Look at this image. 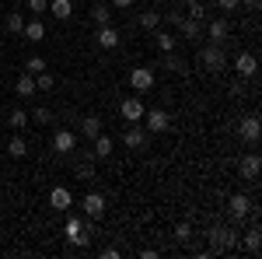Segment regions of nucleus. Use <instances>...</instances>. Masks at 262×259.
I'll return each mask as SVG.
<instances>
[{"label":"nucleus","mask_w":262,"mask_h":259,"mask_svg":"<svg viewBox=\"0 0 262 259\" xmlns=\"http://www.w3.org/2000/svg\"><path fill=\"white\" fill-rule=\"evenodd\" d=\"M238 245H242V238H238L234 228H224V224H213L210 228V252H231Z\"/></svg>","instance_id":"obj_1"},{"label":"nucleus","mask_w":262,"mask_h":259,"mask_svg":"<svg viewBox=\"0 0 262 259\" xmlns=\"http://www.w3.org/2000/svg\"><path fill=\"white\" fill-rule=\"evenodd\" d=\"M143 130L147 133H164L168 126H171V116L164 112V109H143Z\"/></svg>","instance_id":"obj_2"},{"label":"nucleus","mask_w":262,"mask_h":259,"mask_svg":"<svg viewBox=\"0 0 262 259\" xmlns=\"http://www.w3.org/2000/svg\"><path fill=\"white\" fill-rule=\"evenodd\" d=\"M200 60H203V67H206L210 74H221L224 67H227V53H224L217 42H210V46L203 49V56H200Z\"/></svg>","instance_id":"obj_3"},{"label":"nucleus","mask_w":262,"mask_h":259,"mask_svg":"<svg viewBox=\"0 0 262 259\" xmlns=\"http://www.w3.org/2000/svg\"><path fill=\"white\" fill-rule=\"evenodd\" d=\"M122 144H126L129 151H140L143 144H147V130H143L140 123H126V130H122Z\"/></svg>","instance_id":"obj_4"},{"label":"nucleus","mask_w":262,"mask_h":259,"mask_svg":"<svg viewBox=\"0 0 262 259\" xmlns=\"http://www.w3.org/2000/svg\"><path fill=\"white\" fill-rule=\"evenodd\" d=\"M129 88L133 91H150L154 88V70L150 67H133L129 70Z\"/></svg>","instance_id":"obj_5"},{"label":"nucleus","mask_w":262,"mask_h":259,"mask_svg":"<svg viewBox=\"0 0 262 259\" xmlns=\"http://www.w3.org/2000/svg\"><path fill=\"white\" fill-rule=\"evenodd\" d=\"M255 70H259V60H255V53H238V56H234V74H238L242 81L255 77Z\"/></svg>","instance_id":"obj_6"},{"label":"nucleus","mask_w":262,"mask_h":259,"mask_svg":"<svg viewBox=\"0 0 262 259\" xmlns=\"http://www.w3.org/2000/svg\"><path fill=\"white\" fill-rule=\"evenodd\" d=\"M53 151H56V154H74V151H77L74 130H56V133H53Z\"/></svg>","instance_id":"obj_7"},{"label":"nucleus","mask_w":262,"mask_h":259,"mask_svg":"<svg viewBox=\"0 0 262 259\" xmlns=\"http://www.w3.org/2000/svg\"><path fill=\"white\" fill-rule=\"evenodd\" d=\"M81 207H84V217H91V221L105 217V196H101V193H88V196L81 200Z\"/></svg>","instance_id":"obj_8"},{"label":"nucleus","mask_w":262,"mask_h":259,"mask_svg":"<svg viewBox=\"0 0 262 259\" xmlns=\"http://www.w3.org/2000/svg\"><path fill=\"white\" fill-rule=\"evenodd\" d=\"M49 207H53V210H70V207H74V193H70L67 186H53V189H49Z\"/></svg>","instance_id":"obj_9"},{"label":"nucleus","mask_w":262,"mask_h":259,"mask_svg":"<svg viewBox=\"0 0 262 259\" xmlns=\"http://www.w3.org/2000/svg\"><path fill=\"white\" fill-rule=\"evenodd\" d=\"M227 210H231V221H242L252 214V200L245 196V193H234V196L227 200Z\"/></svg>","instance_id":"obj_10"},{"label":"nucleus","mask_w":262,"mask_h":259,"mask_svg":"<svg viewBox=\"0 0 262 259\" xmlns=\"http://www.w3.org/2000/svg\"><path fill=\"white\" fill-rule=\"evenodd\" d=\"M119 112H122V119H126V123H140L143 119V102L137 98V95H129V98L119 105Z\"/></svg>","instance_id":"obj_11"},{"label":"nucleus","mask_w":262,"mask_h":259,"mask_svg":"<svg viewBox=\"0 0 262 259\" xmlns=\"http://www.w3.org/2000/svg\"><path fill=\"white\" fill-rule=\"evenodd\" d=\"M259 168H262L259 154H245V158L238 161V175H242V179H259Z\"/></svg>","instance_id":"obj_12"},{"label":"nucleus","mask_w":262,"mask_h":259,"mask_svg":"<svg viewBox=\"0 0 262 259\" xmlns=\"http://www.w3.org/2000/svg\"><path fill=\"white\" fill-rule=\"evenodd\" d=\"M206 35H210V42L224 46V42H227V35H231V25H227L224 18H213L210 25H206Z\"/></svg>","instance_id":"obj_13"},{"label":"nucleus","mask_w":262,"mask_h":259,"mask_svg":"<svg viewBox=\"0 0 262 259\" xmlns=\"http://www.w3.org/2000/svg\"><path fill=\"white\" fill-rule=\"evenodd\" d=\"M95 42H98V49H116V46L122 42V35L112 28V25H101L98 35H95Z\"/></svg>","instance_id":"obj_14"},{"label":"nucleus","mask_w":262,"mask_h":259,"mask_svg":"<svg viewBox=\"0 0 262 259\" xmlns=\"http://www.w3.org/2000/svg\"><path fill=\"white\" fill-rule=\"evenodd\" d=\"M238 133H242V140L255 144V140H259V133H262V123H259V116H245V119H242V126H238Z\"/></svg>","instance_id":"obj_15"},{"label":"nucleus","mask_w":262,"mask_h":259,"mask_svg":"<svg viewBox=\"0 0 262 259\" xmlns=\"http://www.w3.org/2000/svg\"><path fill=\"white\" fill-rule=\"evenodd\" d=\"M179 32H182V39H200V32H203V21H196V18H189V14H182L179 21Z\"/></svg>","instance_id":"obj_16"},{"label":"nucleus","mask_w":262,"mask_h":259,"mask_svg":"<svg viewBox=\"0 0 262 259\" xmlns=\"http://www.w3.org/2000/svg\"><path fill=\"white\" fill-rule=\"evenodd\" d=\"M21 35L28 42H46V25H42L39 18L35 21H25V28H21Z\"/></svg>","instance_id":"obj_17"},{"label":"nucleus","mask_w":262,"mask_h":259,"mask_svg":"<svg viewBox=\"0 0 262 259\" xmlns=\"http://www.w3.org/2000/svg\"><path fill=\"white\" fill-rule=\"evenodd\" d=\"M14 91H18V98H32V95H35V77H32L28 70H25V74H18Z\"/></svg>","instance_id":"obj_18"},{"label":"nucleus","mask_w":262,"mask_h":259,"mask_svg":"<svg viewBox=\"0 0 262 259\" xmlns=\"http://www.w3.org/2000/svg\"><path fill=\"white\" fill-rule=\"evenodd\" d=\"M91 154H95L98 161H105L108 154H112V137H108V133H98V137H95V151H91Z\"/></svg>","instance_id":"obj_19"},{"label":"nucleus","mask_w":262,"mask_h":259,"mask_svg":"<svg viewBox=\"0 0 262 259\" xmlns=\"http://www.w3.org/2000/svg\"><path fill=\"white\" fill-rule=\"evenodd\" d=\"M49 14L60 18V21H67L70 14H74V4H70V0H49Z\"/></svg>","instance_id":"obj_20"},{"label":"nucleus","mask_w":262,"mask_h":259,"mask_svg":"<svg viewBox=\"0 0 262 259\" xmlns=\"http://www.w3.org/2000/svg\"><path fill=\"white\" fill-rule=\"evenodd\" d=\"M81 133L88 140H95L101 133V119H98V116H84V119H81Z\"/></svg>","instance_id":"obj_21"},{"label":"nucleus","mask_w":262,"mask_h":259,"mask_svg":"<svg viewBox=\"0 0 262 259\" xmlns=\"http://www.w3.org/2000/svg\"><path fill=\"white\" fill-rule=\"evenodd\" d=\"M91 21H95V25H112V11H108V7H105V4H95V7H91Z\"/></svg>","instance_id":"obj_22"},{"label":"nucleus","mask_w":262,"mask_h":259,"mask_svg":"<svg viewBox=\"0 0 262 259\" xmlns=\"http://www.w3.org/2000/svg\"><path fill=\"white\" fill-rule=\"evenodd\" d=\"M7 123H11V130H14V133H21L32 119H28V112H25V109H14V112L7 116Z\"/></svg>","instance_id":"obj_23"},{"label":"nucleus","mask_w":262,"mask_h":259,"mask_svg":"<svg viewBox=\"0 0 262 259\" xmlns=\"http://www.w3.org/2000/svg\"><path fill=\"white\" fill-rule=\"evenodd\" d=\"M7 154H11V158H25V154H28V144L21 140V133H14V137H11V144H7Z\"/></svg>","instance_id":"obj_24"},{"label":"nucleus","mask_w":262,"mask_h":259,"mask_svg":"<svg viewBox=\"0 0 262 259\" xmlns=\"http://www.w3.org/2000/svg\"><path fill=\"white\" fill-rule=\"evenodd\" d=\"M4 25H7V32H11V35H21V28H25V14H21V11H11Z\"/></svg>","instance_id":"obj_25"},{"label":"nucleus","mask_w":262,"mask_h":259,"mask_svg":"<svg viewBox=\"0 0 262 259\" xmlns=\"http://www.w3.org/2000/svg\"><path fill=\"white\" fill-rule=\"evenodd\" d=\"M95 154H84L81 158V165H77V179H95Z\"/></svg>","instance_id":"obj_26"},{"label":"nucleus","mask_w":262,"mask_h":259,"mask_svg":"<svg viewBox=\"0 0 262 259\" xmlns=\"http://www.w3.org/2000/svg\"><path fill=\"white\" fill-rule=\"evenodd\" d=\"M53 88H56V77H53L49 70L35 74V91H53Z\"/></svg>","instance_id":"obj_27"},{"label":"nucleus","mask_w":262,"mask_h":259,"mask_svg":"<svg viewBox=\"0 0 262 259\" xmlns=\"http://www.w3.org/2000/svg\"><path fill=\"white\" fill-rule=\"evenodd\" d=\"M175 46H179V39L171 32H158V49L161 53H175Z\"/></svg>","instance_id":"obj_28"},{"label":"nucleus","mask_w":262,"mask_h":259,"mask_svg":"<svg viewBox=\"0 0 262 259\" xmlns=\"http://www.w3.org/2000/svg\"><path fill=\"white\" fill-rule=\"evenodd\" d=\"M185 7H189V11H185L189 18H196V21L206 18V4H203V0H185Z\"/></svg>","instance_id":"obj_29"},{"label":"nucleus","mask_w":262,"mask_h":259,"mask_svg":"<svg viewBox=\"0 0 262 259\" xmlns=\"http://www.w3.org/2000/svg\"><path fill=\"white\" fill-rule=\"evenodd\" d=\"M259 245H262V231H259V228H252V231L245 235V249L255 256V252H259Z\"/></svg>","instance_id":"obj_30"},{"label":"nucleus","mask_w":262,"mask_h":259,"mask_svg":"<svg viewBox=\"0 0 262 259\" xmlns=\"http://www.w3.org/2000/svg\"><path fill=\"white\" fill-rule=\"evenodd\" d=\"M161 18H164L161 11H143V14H140V25H143V28H158V25H161Z\"/></svg>","instance_id":"obj_31"},{"label":"nucleus","mask_w":262,"mask_h":259,"mask_svg":"<svg viewBox=\"0 0 262 259\" xmlns=\"http://www.w3.org/2000/svg\"><path fill=\"white\" fill-rule=\"evenodd\" d=\"M25 70L35 77V74H42V70H46V60H42V56H28V60H25Z\"/></svg>","instance_id":"obj_32"},{"label":"nucleus","mask_w":262,"mask_h":259,"mask_svg":"<svg viewBox=\"0 0 262 259\" xmlns=\"http://www.w3.org/2000/svg\"><path fill=\"white\" fill-rule=\"evenodd\" d=\"M164 56H168V60H164V67H168L171 74H185V63H182L175 53H164Z\"/></svg>","instance_id":"obj_33"},{"label":"nucleus","mask_w":262,"mask_h":259,"mask_svg":"<svg viewBox=\"0 0 262 259\" xmlns=\"http://www.w3.org/2000/svg\"><path fill=\"white\" fill-rule=\"evenodd\" d=\"M175 238H179V242H189V238H192V224H189V221L175 228Z\"/></svg>","instance_id":"obj_34"},{"label":"nucleus","mask_w":262,"mask_h":259,"mask_svg":"<svg viewBox=\"0 0 262 259\" xmlns=\"http://www.w3.org/2000/svg\"><path fill=\"white\" fill-rule=\"evenodd\" d=\"M28 119H35V123H53V112H49V109H35Z\"/></svg>","instance_id":"obj_35"},{"label":"nucleus","mask_w":262,"mask_h":259,"mask_svg":"<svg viewBox=\"0 0 262 259\" xmlns=\"http://www.w3.org/2000/svg\"><path fill=\"white\" fill-rule=\"evenodd\" d=\"M28 11H32V14H46L49 4H46V0H28Z\"/></svg>","instance_id":"obj_36"},{"label":"nucleus","mask_w":262,"mask_h":259,"mask_svg":"<svg viewBox=\"0 0 262 259\" xmlns=\"http://www.w3.org/2000/svg\"><path fill=\"white\" fill-rule=\"evenodd\" d=\"M217 7H221V11H238L242 0H217Z\"/></svg>","instance_id":"obj_37"},{"label":"nucleus","mask_w":262,"mask_h":259,"mask_svg":"<svg viewBox=\"0 0 262 259\" xmlns=\"http://www.w3.org/2000/svg\"><path fill=\"white\" fill-rule=\"evenodd\" d=\"M137 0H112V7H119V11H126V7H133Z\"/></svg>","instance_id":"obj_38"},{"label":"nucleus","mask_w":262,"mask_h":259,"mask_svg":"<svg viewBox=\"0 0 262 259\" xmlns=\"http://www.w3.org/2000/svg\"><path fill=\"white\" fill-rule=\"evenodd\" d=\"M242 4H248L252 11H259V0H242Z\"/></svg>","instance_id":"obj_39"},{"label":"nucleus","mask_w":262,"mask_h":259,"mask_svg":"<svg viewBox=\"0 0 262 259\" xmlns=\"http://www.w3.org/2000/svg\"><path fill=\"white\" fill-rule=\"evenodd\" d=\"M158 4H164V0H158Z\"/></svg>","instance_id":"obj_40"}]
</instances>
